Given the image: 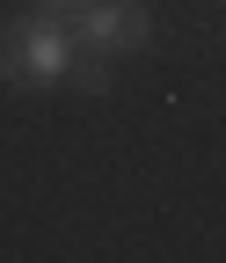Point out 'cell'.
Here are the masks:
<instances>
[{
    "mask_svg": "<svg viewBox=\"0 0 226 263\" xmlns=\"http://www.w3.org/2000/svg\"><path fill=\"white\" fill-rule=\"evenodd\" d=\"M66 29H73V44L95 51V59H110V51H139V44L153 37V22H146L139 0H80V8L66 15Z\"/></svg>",
    "mask_w": 226,
    "mask_h": 263,
    "instance_id": "2",
    "label": "cell"
},
{
    "mask_svg": "<svg viewBox=\"0 0 226 263\" xmlns=\"http://www.w3.org/2000/svg\"><path fill=\"white\" fill-rule=\"evenodd\" d=\"M58 8H73V0H58Z\"/></svg>",
    "mask_w": 226,
    "mask_h": 263,
    "instance_id": "3",
    "label": "cell"
},
{
    "mask_svg": "<svg viewBox=\"0 0 226 263\" xmlns=\"http://www.w3.org/2000/svg\"><path fill=\"white\" fill-rule=\"evenodd\" d=\"M73 29L66 22H15L8 37H0V81H15V88H51V81H66L73 73Z\"/></svg>",
    "mask_w": 226,
    "mask_h": 263,
    "instance_id": "1",
    "label": "cell"
}]
</instances>
